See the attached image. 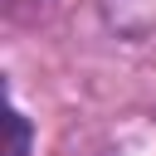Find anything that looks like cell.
Returning <instances> with one entry per match:
<instances>
[{
	"label": "cell",
	"mask_w": 156,
	"mask_h": 156,
	"mask_svg": "<svg viewBox=\"0 0 156 156\" xmlns=\"http://www.w3.org/2000/svg\"><path fill=\"white\" fill-rule=\"evenodd\" d=\"M5 156H29V122L15 107L5 112Z\"/></svg>",
	"instance_id": "cell-1"
}]
</instances>
